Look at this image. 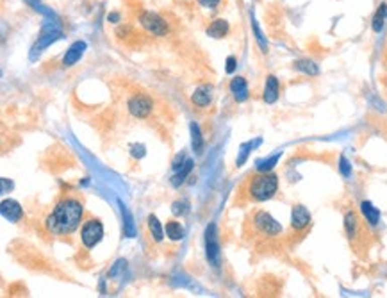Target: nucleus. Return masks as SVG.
I'll use <instances>...</instances> for the list:
<instances>
[{
	"mask_svg": "<svg viewBox=\"0 0 387 298\" xmlns=\"http://www.w3.org/2000/svg\"><path fill=\"white\" fill-rule=\"evenodd\" d=\"M83 220V205L81 202L68 198V200L59 202L54 207V211L47 218V229L52 234L63 236L71 234L79 227Z\"/></svg>",
	"mask_w": 387,
	"mask_h": 298,
	"instance_id": "nucleus-1",
	"label": "nucleus"
},
{
	"mask_svg": "<svg viewBox=\"0 0 387 298\" xmlns=\"http://www.w3.org/2000/svg\"><path fill=\"white\" fill-rule=\"evenodd\" d=\"M278 189V179L277 175L268 172H262L261 175H255L254 179L250 181V186H248V193L254 200L257 202H264L268 198L277 193Z\"/></svg>",
	"mask_w": 387,
	"mask_h": 298,
	"instance_id": "nucleus-2",
	"label": "nucleus"
},
{
	"mask_svg": "<svg viewBox=\"0 0 387 298\" xmlns=\"http://www.w3.org/2000/svg\"><path fill=\"white\" fill-rule=\"evenodd\" d=\"M102 236H104V227H102V224L98 220L86 221L83 231H81V240H83L86 248H93L95 245L100 243Z\"/></svg>",
	"mask_w": 387,
	"mask_h": 298,
	"instance_id": "nucleus-3",
	"label": "nucleus"
},
{
	"mask_svg": "<svg viewBox=\"0 0 387 298\" xmlns=\"http://www.w3.org/2000/svg\"><path fill=\"white\" fill-rule=\"evenodd\" d=\"M139 22L146 31L152 32V34H156V36H165L166 32H168V25H166L165 20L152 11L143 13V15L139 16Z\"/></svg>",
	"mask_w": 387,
	"mask_h": 298,
	"instance_id": "nucleus-4",
	"label": "nucleus"
},
{
	"mask_svg": "<svg viewBox=\"0 0 387 298\" xmlns=\"http://www.w3.org/2000/svg\"><path fill=\"white\" fill-rule=\"evenodd\" d=\"M254 224L255 227H257V231L262 232L264 236H278L282 232V227L268 212H262V211L257 212V214L254 216Z\"/></svg>",
	"mask_w": 387,
	"mask_h": 298,
	"instance_id": "nucleus-5",
	"label": "nucleus"
},
{
	"mask_svg": "<svg viewBox=\"0 0 387 298\" xmlns=\"http://www.w3.org/2000/svg\"><path fill=\"white\" fill-rule=\"evenodd\" d=\"M205 247H207V259L212 263V266H218L219 263V245L218 236H216V227L209 225L205 232Z\"/></svg>",
	"mask_w": 387,
	"mask_h": 298,
	"instance_id": "nucleus-6",
	"label": "nucleus"
},
{
	"mask_svg": "<svg viewBox=\"0 0 387 298\" xmlns=\"http://www.w3.org/2000/svg\"><path fill=\"white\" fill-rule=\"evenodd\" d=\"M129 111L136 118H145L148 116L150 111H152V102H150V98L143 97V95H137V97H132L129 100Z\"/></svg>",
	"mask_w": 387,
	"mask_h": 298,
	"instance_id": "nucleus-7",
	"label": "nucleus"
},
{
	"mask_svg": "<svg viewBox=\"0 0 387 298\" xmlns=\"http://www.w3.org/2000/svg\"><path fill=\"white\" fill-rule=\"evenodd\" d=\"M311 224V214L303 205H294L293 214H291V227L294 231H303L305 227H309Z\"/></svg>",
	"mask_w": 387,
	"mask_h": 298,
	"instance_id": "nucleus-8",
	"label": "nucleus"
},
{
	"mask_svg": "<svg viewBox=\"0 0 387 298\" xmlns=\"http://www.w3.org/2000/svg\"><path fill=\"white\" fill-rule=\"evenodd\" d=\"M0 211H2V216L9 221H18L24 216V211H22L20 204L15 200H4L2 205H0Z\"/></svg>",
	"mask_w": 387,
	"mask_h": 298,
	"instance_id": "nucleus-9",
	"label": "nucleus"
},
{
	"mask_svg": "<svg viewBox=\"0 0 387 298\" xmlns=\"http://www.w3.org/2000/svg\"><path fill=\"white\" fill-rule=\"evenodd\" d=\"M84 50H86V43H84V41H75V43L66 50V54H64L63 64L64 66H71V64H75L79 59L83 57Z\"/></svg>",
	"mask_w": 387,
	"mask_h": 298,
	"instance_id": "nucleus-10",
	"label": "nucleus"
},
{
	"mask_svg": "<svg viewBox=\"0 0 387 298\" xmlns=\"http://www.w3.org/2000/svg\"><path fill=\"white\" fill-rule=\"evenodd\" d=\"M230 93L234 95V98L238 102H245L248 98V86H247V81L243 77H236L232 79L230 83Z\"/></svg>",
	"mask_w": 387,
	"mask_h": 298,
	"instance_id": "nucleus-11",
	"label": "nucleus"
},
{
	"mask_svg": "<svg viewBox=\"0 0 387 298\" xmlns=\"http://www.w3.org/2000/svg\"><path fill=\"white\" fill-rule=\"evenodd\" d=\"M277 98H278V81L277 77L270 75V77L266 79V88H264V100H266L268 104H273Z\"/></svg>",
	"mask_w": 387,
	"mask_h": 298,
	"instance_id": "nucleus-12",
	"label": "nucleus"
},
{
	"mask_svg": "<svg viewBox=\"0 0 387 298\" xmlns=\"http://www.w3.org/2000/svg\"><path fill=\"white\" fill-rule=\"evenodd\" d=\"M228 32V24L225 22V20H214L211 25L207 27V34L211 36V38H223V36H227Z\"/></svg>",
	"mask_w": 387,
	"mask_h": 298,
	"instance_id": "nucleus-13",
	"label": "nucleus"
},
{
	"mask_svg": "<svg viewBox=\"0 0 387 298\" xmlns=\"http://www.w3.org/2000/svg\"><path fill=\"white\" fill-rule=\"evenodd\" d=\"M193 104L198 107H205L211 104V90L209 88H198L191 97Z\"/></svg>",
	"mask_w": 387,
	"mask_h": 298,
	"instance_id": "nucleus-14",
	"label": "nucleus"
},
{
	"mask_svg": "<svg viewBox=\"0 0 387 298\" xmlns=\"http://www.w3.org/2000/svg\"><path fill=\"white\" fill-rule=\"evenodd\" d=\"M360 209H362V214L364 218H366V221L371 225H376L380 220V211L376 207H373L371 202H362V205H360Z\"/></svg>",
	"mask_w": 387,
	"mask_h": 298,
	"instance_id": "nucleus-15",
	"label": "nucleus"
},
{
	"mask_svg": "<svg viewBox=\"0 0 387 298\" xmlns=\"http://www.w3.org/2000/svg\"><path fill=\"white\" fill-rule=\"evenodd\" d=\"M344 227H346L350 240H353L357 236V231H359V220H357L355 212H346V216H344Z\"/></svg>",
	"mask_w": 387,
	"mask_h": 298,
	"instance_id": "nucleus-16",
	"label": "nucleus"
},
{
	"mask_svg": "<svg viewBox=\"0 0 387 298\" xmlns=\"http://www.w3.org/2000/svg\"><path fill=\"white\" fill-rule=\"evenodd\" d=\"M385 18H387V4H382L378 9H376L375 16H373V31L375 32H380L383 29V24H385Z\"/></svg>",
	"mask_w": 387,
	"mask_h": 298,
	"instance_id": "nucleus-17",
	"label": "nucleus"
},
{
	"mask_svg": "<svg viewBox=\"0 0 387 298\" xmlns=\"http://www.w3.org/2000/svg\"><path fill=\"white\" fill-rule=\"evenodd\" d=\"M165 232L170 240H173V241L182 240V236H184V229H182V225H180L179 221H168L165 227Z\"/></svg>",
	"mask_w": 387,
	"mask_h": 298,
	"instance_id": "nucleus-18",
	"label": "nucleus"
},
{
	"mask_svg": "<svg viewBox=\"0 0 387 298\" xmlns=\"http://www.w3.org/2000/svg\"><path fill=\"white\" fill-rule=\"evenodd\" d=\"M191 170H193V161H189V159H188V161H186L184 165H182V166L179 168V173H177V175L172 179V184H173V186L182 184V182L186 181V177L189 175V172H191Z\"/></svg>",
	"mask_w": 387,
	"mask_h": 298,
	"instance_id": "nucleus-19",
	"label": "nucleus"
},
{
	"mask_svg": "<svg viewBox=\"0 0 387 298\" xmlns=\"http://www.w3.org/2000/svg\"><path fill=\"white\" fill-rule=\"evenodd\" d=\"M191 143H193V150H195L196 154H202L203 139H202V134H200V129L196 123H191Z\"/></svg>",
	"mask_w": 387,
	"mask_h": 298,
	"instance_id": "nucleus-20",
	"label": "nucleus"
},
{
	"mask_svg": "<svg viewBox=\"0 0 387 298\" xmlns=\"http://www.w3.org/2000/svg\"><path fill=\"white\" fill-rule=\"evenodd\" d=\"M296 70H300V71H303V73H307V75H318V66L316 64L313 63V61H307V59H303V61H296Z\"/></svg>",
	"mask_w": 387,
	"mask_h": 298,
	"instance_id": "nucleus-21",
	"label": "nucleus"
},
{
	"mask_svg": "<svg viewBox=\"0 0 387 298\" xmlns=\"http://www.w3.org/2000/svg\"><path fill=\"white\" fill-rule=\"evenodd\" d=\"M148 227H150V232H152V236H153V240L156 241H161L163 240V227H161V224H159V220H157L156 216H150L148 218Z\"/></svg>",
	"mask_w": 387,
	"mask_h": 298,
	"instance_id": "nucleus-22",
	"label": "nucleus"
},
{
	"mask_svg": "<svg viewBox=\"0 0 387 298\" xmlns=\"http://www.w3.org/2000/svg\"><path fill=\"white\" fill-rule=\"evenodd\" d=\"M278 159H280V156L277 154V156H273L271 159H268V161H261V163H259V166H257V170H259V172H270Z\"/></svg>",
	"mask_w": 387,
	"mask_h": 298,
	"instance_id": "nucleus-23",
	"label": "nucleus"
},
{
	"mask_svg": "<svg viewBox=\"0 0 387 298\" xmlns=\"http://www.w3.org/2000/svg\"><path fill=\"white\" fill-rule=\"evenodd\" d=\"M172 211H173V214H177V216H182V214H186V212L189 211V204L186 200H182V202H175L173 204V207H172Z\"/></svg>",
	"mask_w": 387,
	"mask_h": 298,
	"instance_id": "nucleus-24",
	"label": "nucleus"
},
{
	"mask_svg": "<svg viewBox=\"0 0 387 298\" xmlns=\"http://www.w3.org/2000/svg\"><path fill=\"white\" fill-rule=\"evenodd\" d=\"M59 38V32H54V34H48V36H43V38L39 39V43L36 45V50H39V48H43V47H47V45H50L52 41H55V39Z\"/></svg>",
	"mask_w": 387,
	"mask_h": 298,
	"instance_id": "nucleus-25",
	"label": "nucleus"
},
{
	"mask_svg": "<svg viewBox=\"0 0 387 298\" xmlns=\"http://www.w3.org/2000/svg\"><path fill=\"white\" fill-rule=\"evenodd\" d=\"M252 27H254V32H255V38H257L259 45H261L262 52H266L268 45H266V41H264V36H262V32H261V31H259V25H257V24H255V20H252Z\"/></svg>",
	"mask_w": 387,
	"mask_h": 298,
	"instance_id": "nucleus-26",
	"label": "nucleus"
},
{
	"mask_svg": "<svg viewBox=\"0 0 387 298\" xmlns=\"http://www.w3.org/2000/svg\"><path fill=\"white\" fill-rule=\"evenodd\" d=\"M339 170H341V173H343L344 177H350V175H352V166H350V163L346 161V157H341Z\"/></svg>",
	"mask_w": 387,
	"mask_h": 298,
	"instance_id": "nucleus-27",
	"label": "nucleus"
},
{
	"mask_svg": "<svg viewBox=\"0 0 387 298\" xmlns=\"http://www.w3.org/2000/svg\"><path fill=\"white\" fill-rule=\"evenodd\" d=\"M198 4L202 8H207V9H214L216 6L219 4V0H198Z\"/></svg>",
	"mask_w": 387,
	"mask_h": 298,
	"instance_id": "nucleus-28",
	"label": "nucleus"
},
{
	"mask_svg": "<svg viewBox=\"0 0 387 298\" xmlns=\"http://www.w3.org/2000/svg\"><path fill=\"white\" fill-rule=\"evenodd\" d=\"M225 70H227V73H232V71L236 70V57H228L227 59V66H225Z\"/></svg>",
	"mask_w": 387,
	"mask_h": 298,
	"instance_id": "nucleus-29",
	"label": "nucleus"
},
{
	"mask_svg": "<svg viewBox=\"0 0 387 298\" xmlns=\"http://www.w3.org/2000/svg\"><path fill=\"white\" fill-rule=\"evenodd\" d=\"M121 268H125V261H118V263H116V266H114L113 268V270H111V277H113V275H116L118 273V271H120L121 270Z\"/></svg>",
	"mask_w": 387,
	"mask_h": 298,
	"instance_id": "nucleus-30",
	"label": "nucleus"
},
{
	"mask_svg": "<svg viewBox=\"0 0 387 298\" xmlns=\"http://www.w3.org/2000/svg\"><path fill=\"white\" fill-rule=\"evenodd\" d=\"M107 18H109L111 22H118V20H120V15H118V13H111V15L107 16Z\"/></svg>",
	"mask_w": 387,
	"mask_h": 298,
	"instance_id": "nucleus-31",
	"label": "nucleus"
}]
</instances>
